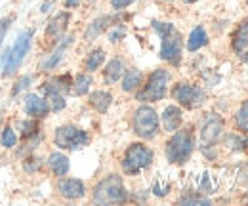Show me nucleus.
Listing matches in <instances>:
<instances>
[{"mask_svg": "<svg viewBox=\"0 0 248 206\" xmlns=\"http://www.w3.org/2000/svg\"><path fill=\"white\" fill-rule=\"evenodd\" d=\"M187 4H191V2H197V0H186Z\"/></svg>", "mask_w": 248, "mask_h": 206, "instance_id": "obj_40", "label": "nucleus"}, {"mask_svg": "<svg viewBox=\"0 0 248 206\" xmlns=\"http://www.w3.org/2000/svg\"><path fill=\"white\" fill-rule=\"evenodd\" d=\"M208 42V36H206V31L204 27H195V29L191 31V34H189V38H187V50L189 52H197V50H201L204 44Z\"/></svg>", "mask_w": 248, "mask_h": 206, "instance_id": "obj_20", "label": "nucleus"}, {"mask_svg": "<svg viewBox=\"0 0 248 206\" xmlns=\"http://www.w3.org/2000/svg\"><path fill=\"white\" fill-rule=\"evenodd\" d=\"M56 145L60 149H69V151H75V149H80L84 145H88L90 142V136L78 128V126H73V124H65L60 126L56 130Z\"/></svg>", "mask_w": 248, "mask_h": 206, "instance_id": "obj_8", "label": "nucleus"}, {"mask_svg": "<svg viewBox=\"0 0 248 206\" xmlns=\"http://www.w3.org/2000/svg\"><path fill=\"white\" fill-rule=\"evenodd\" d=\"M111 101H113V95L103 90H97L90 95V105L97 113H107V109L111 107Z\"/></svg>", "mask_w": 248, "mask_h": 206, "instance_id": "obj_19", "label": "nucleus"}, {"mask_svg": "<svg viewBox=\"0 0 248 206\" xmlns=\"http://www.w3.org/2000/svg\"><path fill=\"white\" fill-rule=\"evenodd\" d=\"M168 189H170V187H168V183H162V185H160V183H156L155 187H153V193H155L156 197H164V195L168 193Z\"/></svg>", "mask_w": 248, "mask_h": 206, "instance_id": "obj_35", "label": "nucleus"}, {"mask_svg": "<svg viewBox=\"0 0 248 206\" xmlns=\"http://www.w3.org/2000/svg\"><path fill=\"white\" fill-rule=\"evenodd\" d=\"M48 164L56 176H65L69 172V158L63 153H52L48 157Z\"/></svg>", "mask_w": 248, "mask_h": 206, "instance_id": "obj_21", "label": "nucleus"}, {"mask_svg": "<svg viewBox=\"0 0 248 206\" xmlns=\"http://www.w3.org/2000/svg\"><path fill=\"white\" fill-rule=\"evenodd\" d=\"M201 189H202V193H214L216 191V183L210 179V174L206 172L204 176H202V183H201Z\"/></svg>", "mask_w": 248, "mask_h": 206, "instance_id": "obj_30", "label": "nucleus"}, {"mask_svg": "<svg viewBox=\"0 0 248 206\" xmlns=\"http://www.w3.org/2000/svg\"><path fill=\"white\" fill-rule=\"evenodd\" d=\"M153 29L160 34V58L172 65H178L182 59V34L172 23L153 21Z\"/></svg>", "mask_w": 248, "mask_h": 206, "instance_id": "obj_1", "label": "nucleus"}, {"mask_svg": "<svg viewBox=\"0 0 248 206\" xmlns=\"http://www.w3.org/2000/svg\"><path fill=\"white\" fill-rule=\"evenodd\" d=\"M90 84H92V77L82 73V75H78V77L75 79V88H73V92H75L77 95H84V94H88Z\"/></svg>", "mask_w": 248, "mask_h": 206, "instance_id": "obj_24", "label": "nucleus"}, {"mask_svg": "<svg viewBox=\"0 0 248 206\" xmlns=\"http://www.w3.org/2000/svg\"><path fill=\"white\" fill-rule=\"evenodd\" d=\"M195 151V140L189 130H176V134L166 143V158L172 164H184Z\"/></svg>", "mask_w": 248, "mask_h": 206, "instance_id": "obj_4", "label": "nucleus"}, {"mask_svg": "<svg viewBox=\"0 0 248 206\" xmlns=\"http://www.w3.org/2000/svg\"><path fill=\"white\" fill-rule=\"evenodd\" d=\"M141 79H143V75H141L140 69H130L128 73H124L123 90L124 92H134V90L141 84Z\"/></svg>", "mask_w": 248, "mask_h": 206, "instance_id": "obj_23", "label": "nucleus"}, {"mask_svg": "<svg viewBox=\"0 0 248 206\" xmlns=\"http://www.w3.org/2000/svg\"><path fill=\"white\" fill-rule=\"evenodd\" d=\"M80 4V0H65V6L67 8H75V6H78Z\"/></svg>", "mask_w": 248, "mask_h": 206, "instance_id": "obj_38", "label": "nucleus"}, {"mask_svg": "<svg viewBox=\"0 0 248 206\" xmlns=\"http://www.w3.org/2000/svg\"><path fill=\"white\" fill-rule=\"evenodd\" d=\"M128 199L124 189L123 177L117 174L103 177L93 189V203L95 205H121Z\"/></svg>", "mask_w": 248, "mask_h": 206, "instance_id": "obj_2", "label": "nucleus"}, {"mask_svg": "<svg viewBox=\"0 0 248 206\" xmlns=\"http://www.w3.org/2000/svg\"><path fill=\"white\" fill-rule=\"evenodd\" d=\"M31 42H32L31 29L23 31V32L17 34V40L14 42V46H12V48L6 52V56H4V65H2V75H4V77L14 75V73L21 67V63L25 61L29 50H31Z\"/></svg>", "mask_w": 248, "mask_h": 206, "instance_id": "obj_3", "label": "nucleus"}, {"mask_svg": "<svg viewBox=\"0 0 248 206\" xmlns=\"http://www.w3.org/2000/svg\"><path fill=\"white\" fill-rule=\"evenodd\" d=\"M221 132H223V120L217 117L216 113H210L202 124V130H201V147L208 149L216 145Z\"/></svg>", "mask_w": 248, "mask_h": 206, "instance_id": "obj_10", "label": "nucleus"}, {"mask_svg": "<svg viewBox=\"0 0 248 206\" xmlns=\"http://www.w3.org/2000/svg\"><path fill=\"white\" fill-rule=\"evenodd\" d=\"M233 50L243 61L248 63V23H243L233 34Z\"/></svg>", "mask_w": 248, "mask_h": 206, "instance_id": "obj_15", "label": "nucleus"}, {"mask_svg": "<svg viewBox=\"0 0 248 206\" xmlns=\"http://www.w3.org/2000/svg\"><path fill=\"white\" fill-rule=\"evenodd\" d=\"M153 162V151L143 143H132L126 149L123 158V170L128 176H138L141 170L149 168Z\"/></svg>", "mask_w": 248, "mask_h": 206, "instance_id": "obj_5", "label": "nucleus"}, {"mask_svg": "<svg viewBox=\"0 0 248 206\" xmlns=\"http://www.w3.org/2000/svg\"><path fill=\"white\" fill-rule=\"evenodd\" d=\"M54 4H56V0H46V2L42 4V8H40V12H42V14H48V12L52 10V6H54Z\"/></svg>", "mask_w": 248, "mask_h": 206, "instance_id": "obj_37", "label": "nucleus"}, {"mask_svg": "<svg viewBox=\"0 0 248 206\" xmlns=\"http://www.w3.org/2000/svg\"><path fill=\"white\" fill-rule=\"evenodd\" d=\"M168 82H170V73L166 69H156L147 79L145 90L138 94V99L140 101H160L166 95Z\"/></svg>", "mask_w": 248, "mask_h": 206, "instance_id": "obj_7", "label": "nucleus"}, {"mask_svg": "<svg viewBox=\"0 0 248 206\" xmlns=\"http://www.w3.org/2000/svg\"><path fill=\"white\" fill-rule=\"evenodd\" d=\"M111 21H113V17H111V16H101V17L93 19L92 23L88 25L86 32H84V38H86V40H95L101 32H105V31H107V27L111 25Z\"/></svg>", "mask_w": 248, "mask_h": 206, "instance_id": "obj_17", "label": "nucleus"}, {"mask_svg": "<svg viewBox=\"0 0 248 206\" xmlns=\"http://www.w3.org/2000/svg\"><path fill=\"white\" fill-rule=\"evenodd\" d=\"M40 168V158L36 160V158H29V160H25V170L27 172H34V170H38Z\"/></svg>", "mask_w": 248, "mask_h": 206, "instance_id": "obj_34", "label": "nucleus"}, {"mask_svg": "<svg viewBox=\"0 0 248 206\" xmlns=\"http://www.w3.org/2000/svg\"><path fill=\"white\" fill-rule=\"evenodd\" d=\"M10 23H12V17H4V19H0V44H2V40H4V36H6L8 29H10Z\"/></svg>", "mask_w": 248, "mask_h": 206, "instance_id": "obj_33", "label": "nucleus"}, {"mask_svg": "<svg viewBox=\"0 0 248 206\" xmlns=\"http://www.w3.org/2000/svg\"><path fill=\"white\" fill-rule=\"evenodd\" d=\"M182 205H208L210 201L206 197H199V195H187L184 199H180Z\"/></svg>", "mask_w": 248, "mask_h": 206, "instance_id": "obj_29", "label": "nucleus"}, {"mask_svg": "<svg viewBox=\"0 0 248 206\" xmlns=\"http://www.w3.org/2000/svg\"><path fill=\"white\" fill-rule=\"evenodd\" d=\"M132 2H134V0H111V6H113L115 10H124V8H128Z\"/></svg>", "mask_w": 248, "mask_h": 206, "instance_id": "obj_36", "label": "nucleus"}, {"mask_svg": "<svg viewBox=\"0 0 248 206\" xmlns=\"http://www.w3.org/2000/svg\"><path fill=\"white\" fill-rule=\"evenodd\" d=\"M166 2H172V0H166Z\"/></svg>", "mask_w": 248, "mask_h": 206, "instance_id": "obj_41", "label": "nucleus"}, {"mask_svg": "<svg viewBox=\"0 0 248 206\" xmlns=\"http://www.w3.org/2000/svg\"><path fill=\"white\" fill-rule=\"evenodd\" d=\"M134 132L143 140H153L158 134V115L153 107L141 105L134 115Z\"/></svg>", "mask_w": 248, "mask_h": 206, "instance_id": "obj_6", "label": "nucleus"}, {"mask_svg": "<svg viewBox=\"0 0 248 206\" xmlns=\"http://www.w3.org/2000/svg\"><path fill=\"white\" fill-rule=\"evenodd\" d=\"M172 95H174V99H176L178 103H182L187 109H197V107H201V105L204 103V99H206V94H204L202 90L199 88V86L189 84V82H180V84H176L174 90H172Z\"/></svg>", "mask_w": 248, "mask_h": 206, "instance_id": "obj_9", "label": "nucleus"}, {"mask_svg": "<svg viewBox=\"0 0 248 206\" xmlns=\"http://www.w3.org/2000/svg\"><path fill=\"white\" fill-rule=\"evenodd\" d=\"M247 4H248V0H247Z\"/></svg>", "mask_w": 248, "mask_h": 206, "instance_id": "obj_42", "label": "nucleus"}, {"mask_svg": "<svg viewBox=\"0 0 248 206\" xmlns=\"http://www.w3.org/2000/svg\"><path fill=\"white\" fill-rule=\"evenodd\" d=\"M124 34H126V31H124V27H117V29H113L111 32H109V40L115 44V42H119L121 38H123Z\"/></svg>", "mask_w": 248, "mask_h": 206, "instance_id": "obj_32", "label": "nucleus"}, {"mask_svg": "<svg viewBox=\"0 0 248 206\" xmlns=\"http://www.w3.org/2000/svg\"><path fill=\"white\" fill-rule=\"evenodd\" d=\"M239 149H243V151H248V138L241 140V145H239Z\"/></svg>", "mask_w": 248, "mask_h": 206, "instance_id": "obj_39", "label": "nucleus"}, {"mask_svg": "<svg viewBox=\"0 0 248 206\" xmlns=\"http://www.w3.org/2000/svg\"><path fill=\"white\" fill-rule=\"evenodd\" d=\"M103 61H105V52L103 50H93L92 54L88 56V59H86V71H90V73L97 71Z\"/></svg>", "mask_w": 248, "mask_h": 206, "instance_id": "obj_25", "label": "nucleus"}, {"mask_svg": "<svg viewBox=\"0 0 248 206\" xmlns=\"http://www.w3.org/2000/svg\"><path fill=\"white\" fill-rule=\"evenodd\" d=\"M73 38H75V36H63L62 40H60V44H58V48H56L48 58L44 59V63H42V69H44V71H52V69H56V67L60 65V61H62L63 56H65L67 48L73 44Z\"/></svg>", "mask_w": 248, "mask_h": 206, "instance_id": "obj_14", "label": "nucleus"}, {"mask_svg": "<svg viewBox=\"0 0 248 206\" xmlns=\"http://www.w3.org/2000/svg\"><path fill=\"white\" fill-rule=\"evenodd\" d=\"M67 23H69V14H67V12L58 14V16L48 23L46 34H48V36H54V38H60L63 32H65V29H67Z\"/></svg>", "mask_w": 248, "mask_h": 206, "instance_id": "obj_18", "label": "nucleus"}, {"mask_svg": "<svg viewBox=\"0 0 248 206\" xmlns=\"http://www.w3.org/2000/svg\"><path fill=\"white\" fill-rule=\"evenodd\" d=\"M235 126L239 130H243V132H248V101H245L239 107V111L235 115Z\"/></svg>", "mask_w": 248, "mask_h": 206, "instance_id": "obj_26", "label": "nucleus"}, {"mask_svg": "<svg viewBox=\"0 0 248 206\" xmlns=\"http://www.w3.org/2000/svg\"><path fill=\"white\" fill-rule=\"evenodd\" d=\"M58 189L65 199L69 201H77V199H82L86 189H84V183L80 179H75V177H67V179H62L58 183Z\"/></svg>", "mask_w": 248, "mask_h": 206, "instance_id": "obj_11", "label": "nucleus"}, {"mask_svg": "<svg viewBox=\"0 0 248 206\" xmlns=\"http://www.w3.org/2000/svg\"><path fill=\"white\" fill-rule=\"evenodd\" d=\"M16 142H17L16 132H14L12 128H4V132H2V136H0V143H2L4 147H14Z\"/></svg>", "mask_w": 248, "mask_h": 206, "instance_id": "obj_27", "label": "nucleus"}, {"mask_svg": "<svg viewBox=\"0 0 248 206\" xmlns=\"http://www.w3.org/2000/svg\"><path fill=\"white\" fill-rule=\"evenodd\" d=\"M31 80H32V77H29V75H27V77H23V79H19V80H17V84H16V88H14V94H19L21 90H25L29 84H31Z\"/></svg>", "mask_w": 248, "mask_h": 206, "instance_id": "obj_31", "label": "nucleus"}, {"mask_svg": "<svg viewBox=\"0 0 248 206\" xmlns=\"http://www.w3.org/2000/svg\"><path fill=\"white\" fill-rule=\"evenodd\" d=\"M182 122H184V113H182L180 107L168 105V107L162 111V128H164L166 132H176V130H180Z\"/></svg>", "mask_w": 248, "mask_h": 206, "instance_id": "obj_13", "label": "nucleus"}, {"mask_svg": "<svg viewBox=\"0 0 248 206\" xmlns=\"http://www.w3.org/2000/svg\"><path fill=\"white\" fill-rule=\"evenodd\" d=\"M25 113L32 118H38V117H46L50 113V105L44 97L36 95V94H29L25 97Z\"/></svg>", "mask_w": 248, "mask_h": 206, "instance_id": "obj_12", "label": "nucleus"}, {"mask_svg": "<svg viewBox=\"0 0 248 206\" xmlns=\"http://www.w3.org/2000/svg\"><path fill=\"white\" fill-rule=\"evenodd\" d=\"M69 88H71V79L65 75V77H58V79L52 80V82H46V84L42 86V92H44V94H52V92L65 94V92H69Z\"/></svg>", "mask_w": 248, "mask_h": 206, "instance_id": "obj_22", "label": "nucleus"}, {"mask_svg": "<svg viewBox=\"0 0 248 206\" xmlns=\"http://www.w3.org/2000/svg\"><path fill=\"white\" fill-rule=\"evenodd\" d=\"M123 77H124L123 59H119V58L111 59V61L107 63L105 71H103V80H105L107 84H115V82H119Z\"/></svg>", "mask_w": 248, "mask_h": 206, "instance_id": "obj_16", "label": "nucleus"}, {"mask_svg": "<svg viewBox=\"0 0 248 206\" xmlns=\"http://www.w3.org/2000/svg\"><path fill=\"white\" fill-rule=\"evenodd\" d=\"M46 95H48V99L52 101V107H50V109H54V111H62V109H65V99H63V94L52 92V94H46Z\"/></svg>", "mask_w": 248, "mask_h": 206, "instance_id": "obj_28", "label": "nucleus"}]
</instances>
